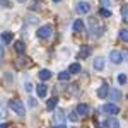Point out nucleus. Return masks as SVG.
<instances>
[{
	"label": "nucleus",
	"instance_id": "nucleus-1",
	"mask_svg": "<svg viewBox=\"0 0 128 128\" xmlns=\"http://www.w3.org/2000/svg\"><path fill=\"white\" fill-rule=\"evenodd\" d=\"M10 109L14 111V114H19V116H24L26 114V106L22 104V101L20 99H12L9 102Z\"/></svg>",
	"mask_w": 128,
	"mask_h": 128
},
{
	"label": "nucleus",
	"instance_id": "nucleus-2",
	"mask_svg": "<svg viewBox=\"0 0 128 128\" xmlns=\"http://www.w3.org/2000/svg\"><path fill=\"white\" fill-rule=\"evenodd\" d=\"M102 32H104V28H102L96 19H90V34L96 36V38H99Z\"/></svg>",
	"mask_w": 128,
	"mask_h": 128
},
{
	"label": "nucleus",
	"instance_id": "nucleus-3",
	"mask_svg": "<svg viewBox=\"0 0 128 128\" xmlns=\"http://www.w3.org/2000/svg\"><path fill=\"white\" fill-rule=\"evenodd\" d=\"M51 26L50 24H46V26H41L40 29H38V38H41V40H48L50 36H51Z\"/></svg>",
	"mask_w": 128,
	"mask_h": 128
},
{
	"label": "nucleus",
	"instance_id": "nucleus-4",
	"mask_svg": "<svg viewBox=\"0 0 128 128\" xmlns=\"http://www.w3.org/2000/svg\"><path fill=\"white\" fill-rule=\"evenodd\" d=\"M102 111H104V113H108V114H118L120 108L116 106V104H113V102H108V104H104V106H102Z\"/></svg>",
	"mask_w": 128,
	"mask_h": 128
},
{
	"label": "nucleus",
	"instance_id": "nucleus-5",
	"mask_svg": "<svg viewBox=\"0 0 128 128\" xmlns=\"http://www.w3.org/2000/svg\"><path fill=\"white\" fill-rule=\"evenodd\" d=\"M75 10H77L79 14H87L89 10H90V5H89L87 2H77V5H75Z\"/></svg>",
	"mask_w": 128,
	"mask_h": 128
},
{
	"label": "nucleus",
	"instance_id": "nucleus-6",
	"mask_svg": "<svg viewBox=\"0 0 128 128\" xmlns=\"http://www.w3.org/2000/svg\"><path fill=\"white\" fill-rule=\"evenodd\" d=\"M123 58H125V55H121L120 51H111V53H109V60H111L113 63H121Z\"/></svg>",
	"mask_w": 128,
	"mask_h": 128
},
{
	"label": "nucleus",
	"instance_id": "nucleus-7",
	"mask_svg": "<svg viewBox=\"0 0 128 128\" xmlns=\"http://www.w3.org/2000/svg\"><path fill=\"white\" fill-rule=\"evenodd\" d=\"M53 121H55V125H65V113L63 111H56L55 116H53Z\"/></svg>",
	"mask_w": 128,
	"mask_h": 128
},
{
	"label": "nucleus",
	"instance_id": "nucleus-8",
	"mask_svg": "<svg viewBox=\"0 0 128 128\" xmlns=\"http://www.w3.org/2000/svg\"><path fill=\"white\" fill-rule=\"evenodd\" d=\"M12 32H9V31H5V32H2L0 34V41L4 43V44H9V43H12Z\"/></svg>",
	"mask_w": 128,
	"mask_h": 128
},
{
	"label": "nucleus",
	"instance_id": "nucleus-9",
	"mask_svg": "<svg viewBox=\"0 0 128 128\" xmlns=\"http://www.w3.org/2000/svg\"><path fill=\"white\" fill-rule=\"evenodd\" d=\"M104 126L106 128H120V121L116 118H108L104 121Z\"/></svg>",
	"mask_w": 128,
	"mask_h": 128
},
{
	"label": "nucleus",
	"instance_id": "nucleus-10",
	"mask_svg": "<svg viewBox=\"0 0 128 128\" xmlns=\"http://www.w3.org/2000/svg\"><path fill=\"white\" fill-rule=\"evenodd\" d=\"M89 113H90V108H89L87 104H82V102H80L79 106H77V114L86 116V114H89Z\"/></svg>",
	"mask_w": 128,
	"mask_h": 128
},
{
	"label": "nucleus",
	"instance_id": "nucleus-11",
	"mask_svg": "<svg viewBox=\"0 0 128 128\" xmlns=\"http://www.w3.org/2000/svg\"><path fill=\"white\" fill-rule=\"evenodd\" d=\"M36 92H38V96H40V98H44V96H46V92H48V87H46L44 84H40V86H36Z\"/></svg>",
	"mask_w": 128,
	"mask_h": 128
},
{
	"label": "nucleus",
	"instance_id": "nucleus-12",
	"mask_svg": "<svg viewBox=\"0 0 128 128\" xmlns=\"http://www.w3.org/2000/svg\"><path fill=\"white\" fill-rule=\"evenodd\" d=\"M108 94H109V101H118L120 96H121L118 89H109V92H108Z\"/></svg>",
	"mask_w": 128,
	"mask_h": 128
},
{
	"label": "nucleus",
	"instance_id": "nucleus-13",
	"mask_svg": "<svg viewBox=\"0 0 128 128\" xmlns=\"http://www.w3.org/2000/svg\"><path fill=\"white\" fill-rule=\"evenodd\" d=\"M56 104H58V98H51L48 102H46V109H48V111H53V109L56 108Z\"/></svg>",
	"mask_w": 128,
	"mask_h": 128
},
{
	"label": "nucleus",
	"instance_id": "nucleus-14",
	"mask_svg": "<svg viewBox=\"0 0 128 128\" xmlns=\"http://www.w3.org/2000/svg\"><path fill=\"white\" fill-rule=\"evenodd\" d=\"M89 55H90V46H82L80 51H79V56L84 60V58H87Z\"/></svg>",
	"mask_w": 128,
	"mask_h": 128
},
{
	"label": "nucleus",
	"instance_id": "nucleus-15",
	"mask_svg": "<svg viewBox=\"0 0 128 128\" xmlns=\"http://www.w3.org/2000/svg\"><path fill=\"white\" fill-rule=\"evenodd\" d=\"M40 80H48V79H51V72L50 70H46V68H43V70H40Z\"/></svg>",
	"mask_w": 128,
	"mask_h": 128
},
{
	"label": "nucleus",
	"instance_id": "nucleus-16",
	"mask_svg": "<svg viewBox=\"0 0 128 128\" xmlns=\"http://www.w3.org/2000/svg\"><path fill=\"white\" fill-rule=\"evenodd\" d=\"M14 48H16V51H17V53H20V55H22V53L26 51V44H24L22 41H16V44H14Z\"/></svg>",
	"mask_w": 128,
	"mask_h": 128
},
{
	"label": "nucleus",
	"instance_id": "nucleus-17",
	"mask_svg": "<svg viewBox=\"0 0 128 128\" xmlns=\"http://www.w3.org/2000/svg\"><path fill=\"white\" fill-rule=\"evenodd\" d=\"M108 92H109V87H108V86H101V87H99V90H98V96L102 99V98H106V96H108Z\"/></svg>",
	"mask_w": 128,
	"mask_h": 128
},
{
	"label": "nucleus",
	"instance_id": "nucleus-18",
	"mask_svg": "<svg viewBox=\"0 0 128 128\" xmlns=\"http://www.w3.org/2000/svg\"><path fill=\"white\" fill-rule=\"evenodd\" d=\"M104 68V58H96L94 60V70H102Z\"/></svg>",
	"mask_w": 128,
	"mask_h": 128
},
{
	"label": "nucleus",
	"instance_id": "nucleus-19",
	"mask_svg": "<svg viewBox=\"0 0 128 128\" xmlns=\"http://www.w3.org/2000/svg\"><path fill=\"white\" fill-rule=\"evenodd\" d=\"M74 31H77V32L84 31V22H82V19H77L74 22Z\"/></svg>",
	"mask_w": 128,
	"mask_h": 128
},
{
	"label": "nucleus",
	"instance_id": "nucleus-20",
	"mask_svg": "<svg viewBox=\"0 0 128 128\" xmlns=\"http://www.w3.org/2000/svg\"><path fill=\"white\" fill-rule=\"evenodd\" d=\"M68 74H80V65L79 63H72L68 67Z\"/></svg>",
	"mask_w": 128,
	"mask_h": 128
},
{
	"label": "nucleus",
	"instance_id": "nucleus-21",
	"mask_svg": "<svg viewBox=\"0 0 128 128\" xmlns=\"http://www.w3.org/2000/svg\"><path fill=\"white\" fill-rule=\"evenodd\" d=\"M118 36H120V40H121V41H128V29H121Z\"/></svg>",
	"mask_w": 128,
	"mask_h": 128
},
{
	"label": "nucleus",
	"instance_id": "nucleus-22",
	"mask_svg": "<svg viewBox=\"0 0 128 128\" xmlns=\"http://www.w3.org/2000/svg\"><path fill=\"white\" fill-rule=\"evenodd\" d=\"M121 17L128 22V7H126V5H123V7H121Z\"/></svg>",
	"mask_w": 128,
	"mask_h": 128
},
{
	"label": "nucleus",
	"instance_id": "nucleus-23",
	"mask_svg": "<svg viewBox=\"0 0 128 128\" xmlns=\"http://www.w3.org/2000/svg\"><path fill=\"white\" fill-rule=\"evenodd\" d=\"M99 14H101L102 17H111V10H109V9H101V10H99Z\"/></svg>",
	"mask_w": 128,
	"mask_h": 128
},
{
	"label": "nucleus",
	"instance_id": "nucleus-24",
	"mask_svg": "<svg viewBox=\"0 0 128 128\" xmlns=\"http://www.w3.org/2000/svg\"><path fill=\"white\" fill-rule=\"evenodd\" d=\"M5 111H7V106H5L4 102H0V120L5 116Z\"/></svg>",
	"mask_w": 128,
	"mask_h": 128
},
{
	"label": "nucleus",
	"instance_id": "nucleus-25",
	"mask_svg": "<svg viewBox=\"0 0 128 128\" xmlns=\"http://www.w3.org/2000/svg\"><path fill=\"white\" fill-rule=\"evenodd\" d=\"M68 77H70L68 72H62V74L58 75V79H60V80H68Z\"/></svg>",
	"mask_w": 128,
	"mask_h": 128
},
{
	"label": "nucleus",
	"instance_id": "nucleus-26",
	"mask_svg": "<svg viewBox=\"0 0 128 128\" xmlns=\"http://www.w3.org/2000/svg\"><path fill=\"white\" fill-rule=\"evenodd\" d=\"M118 82L120 84H125V82H126V75H125V74H120L118 75Z\"/></svg>",
	"mask_w": 128,
	"mask_h": 128
},
{
	"label": "nucleus",
	"instance_id": "nucleus-27",
	"mask_svg": "<svg viewBox=\"0 0 128 128\" xmlns=\"http://www.w3.org/2000/svg\"><path fill=\"white\" fill-rule=\"evenodd\" d=\"M72 121H77L79 120V116H77V111H74V113H70V116H68Z\"/></svg>",
	"mask_w": 128,
	"mask_h": 128
},
{
	"label": "nucleus",
	"instance_id": "nucleus-28",
	"mask_svg": "<svg viewBox=\"0 0 128 128\" xmlns=\"http://www.w3.org/2000/svg\"><path fill=\"white\" fill-rule=\"evenodd\" d=\"M24 87H26L28 92H31V90H32V84H31V82H26V86H24Z\"/></svg>",
	"mask_w": 128,
	"mask_h": 128
},
{
	"label": "nucleus",
	"instance_id": "nucleus-29",
	"mask_svg": "<svg viewBox=\"0 0 128 128\" xmlns=\"http://www.w3.org/2000/svg\"><path fill=\"white\" fill-rule=\"evenodd\" d=\"M0 4H2L4 7H10V4H9V2H7V0H0Z\"/></svg>",
	"mask_w": 128,
	"mask_h": 128
},
{
	"label": "nucleus",
	"instance_id": "nucleus-30",
	"mask_svg": "<svg viewBox=\"0 0 128 128\" xmlns=\"http://www.w3.org/2000/svg\"><path fill=\"white\" fill-rule=\"evenodd\" d=\"M29 104L32 106V108H34V106H36V101H34V99H29Z\"/></svg>",
	"mask_w": 128,
	"mask_h": 128
},
{
	"label": "nucleus",
	"instance_id": "nucleus-31",
	"mask_svg": "<svg viewBox=\"0 0 128 128\" xmlns=\"http://www.w3.org/2000/svg\"><path fill=\"white\" fill-rule=\"evenodd\" d=\"M53 128H67V125H55Z\"/></svg>",
	"mask_w": 128,
	"mask_h": 128
},
{
	"label": "nucleus",
	"instance_id": "nucleus-32",
	"mask_svg": "<svg viewBox=\"0 0 128 128\" xmlns=\"http://www.w3.org/2000/svg\"><path fill=\"white\" fill-rule=\"evenodd\" d=\"M0 128H9V125L7 123H0Z\"/></svg>",
	"mask_w": 128,
	"mask_h": 128
},
{
	"label": "nucleus",
	"instance_id": "nucleus-33",
	"mask_svg": "<svg viewBox=\"0 0 128 128\" xmlns=\"http://www.w3.org/2000/svg\"><path fill=\"white\" fill-rule=\"evenodd\" d=\"M101 2H102V5H109V2H108V0H101Z\"/></svg>",
	"mask_w": 128,
	"mask_h": 128
},
{
	"label": "nucleus",
	"instance_id": "nucleus-34",
	"mask_svg": "<svg viewBox=\"0 0 128 128\" xmlns=\"http://www.w3.org/2000/svg\"><path fill=\"white\" fill-rule=\"evenodd\" d=\"M53 2H62V0H53Z\"/></svg>",
	"mask_w": 128,
	"mask_h": 128
},
{
	"label": "nucleus",
	"instance_id": "nucleus-35",
	"mask_svg": "<svg viewBox=\"0 0 128 128\" xmlns=\"http://www.w3.org/2000/svg\"><path fill=\"white\" fill-rule=\"evenodd\" d=\"M0 62H2V60H0Z\"/></svg>",
	"mask_w": 128,
	"mask_h": 128
}]
</instances>
